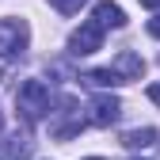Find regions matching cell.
Returning <instances> with one entry per match:
<instances>
[{"label": "cell", "mask_w": 160, "mask_h": 160, "mask_svg": "<svg viewBox=\"0 0 160 160\" xmlns=\"http://www.w3.org/2000/svg\"><path fill=\"white\" fill-rule=\"evenodd\" d=\"M72 111H76L72 99H61V114H72ZM80 130H84V118H69V122H57L53 126V137H57V141H69V137H76Z\"/></svg>", "instance_id": "7"}, {"label": "cell", "mask_w": 160, "mask_h": 160, "mask_svg": "<svg viewBox=\"0 0 160 160\" xmlns=\"http://www.w3.org/2000/svg\"><path fill=\"white\" fill-rule=\"evenodd\" d=\"M92 15H95V23L103 27V31H107V27H126V12L118 8L114 0H99Z\"/></svg>", "instance_id": "6"}, {"label": "cell", "mask_w": 160, "mask_h": 160, "mask_svg": "<svg viewBox=\"0 0 160 160\" xmlns=\"http://www.w3.org/2000/svg\"><path fill=\"white\" fill-rule=\"evenodd\" d=\"M84 80H88V84H95V88H114V84H122V76H118L114 69H92Z\"/></svg>", "instance_id": "9"}, {"label": "cell", "mask_w": 160, "mask_h": 160, "mask_svg": "<svg viewBox=\"0 0 160 160\" xmlns=\"http://www.w3.org/2000/svg\"><path fill=\"white\" fill-rule=\"evenodd\" d=\"M15 107H19V114H23L27 126L42 122L46 111H50V88L42 84V80H23L19 92H15Z\"/></svg>", "instance_id": "1"}, {"label": "cell", "mask_w": 160, "mask_h": 160, "mask_svg": "<svg viewBox=\"0 0 160 160\" xmlns=\"http://www.w3.org/2000/svg\"><path fill=\"white\" fill-rule=\"evenodd\" d=\"M0 130H4V114H0Z\"/></svg>", "instance_id": "15"}, {"label": "cell", "mask_w": 160, "mask_h": 160, "mask_svg": "<svg viewBox=\"0 0 160 160\" xmlns=\"http://www.w3.org/2000/svg\"><path fill=\"white\" fill-rule=\"evenodd\" d=\"M50 4L61 12V15H76L80 8H84V0H50Z\"/></svg>", "instance_id": "11"}, {"label": "cell", "mask_w": 160, "mask_h": 160, "mask_svg": "<svg viewBox=\"0 0 160 160\" xmlns=\"http://www.w3.org/2000/svg\"><path fill=\"white\" fill-rule=\"evenodd\" d=\"M4 152H8V160H27V156H31V137H19V133H15L12 141L4 145Z\"/></svg>", "instance_id": "10"}, {"label": "cell", "mask_w": 160, "mask_h": 160, "mask_svg": "<svg viewBox=\"0 0 160 160\" xmlns=\"http://www.w3.org/2000/svg\"><path fill=\"white\" fill-rule=\"evenodd\" d=\"M122 145H126V149H149V145H156V130H152V126L126 130V133H122Z\"/></svg>", "instance_id": "8"}, {"label": "cell", "mask_w": 160, "mask_h": 160, "mask_svg": "<svg viewBox=\"0 0 160 160\" xmlns=\"http://www.w3.org/2000/svg\"><path fill=\"white\" fill-rule=\"evenodd\" d=\"M88 160H103V156H88Z\"/></svg>", "instance_id": "16"}, {"label": "cell", "mask_w": 160, "mask_h": 160, "mask_svg": "<svg viewBox=\"0 0 160 160\" xmlns=\"http://www.w3.org/2000/svg\"><path fill=\"white\" fill-rule=\"evenodd\" d=\"M149 34H152V38H160V15H152V19H149Z\"/></svg>", "instance_id": "12"}, {"label": "cell", "mask_w": 160, "mask_h": 160, "mask_svg": "<svg viewBox=\"0 0 160 160\" xmlns=\"http://www.w3.org/2000/svg\"><path fill=\"white\" fill-rule=\"evenodd\" d=\"M118 76H122V84L126 80H141V72H145V61H141V53H133V50H122L114 57V65H111Z\"/></svg>", "instance_id": "5"}, {"label": "cell", "mask_w": 160, "mask_h": 160, "mask_svg": "<svg viewBox=\"0 0 160 160\" xmlns=\"http://www.w3.org/2000/svg\"><path fill=\"white\" fill-rule=\"evenodd\" d=\"M133 160H141V156H133Z\"/></svg>", "instance_id": "18"}, {"label": "cell", "mask_w": 160, "mask_h": 160, "mask_svg": "<svg viewBox=\"0 0 160 160\" xmlns=\"http://www.w3.org/2000/svg\"><path fill=\"white\" fill-rule=\"evenodd\" d=\"M88 111H92V114H88L92 126H114L118 118H122V99L103 92V95H95L92 103H88Z\"/></svg>", "instance_id": "4"}, {"label": "cell", "mask_w": 160, "mask_h": 160, "mask_svg": "<svg viewBox=\"0 0 160 160\" xmlns=\"http://www.w3.org/2000/svg\"><path fill=\"white\" fill-rule=\"evenodd\" d=\"M0 72H4V65H0Z\"/></svg>", "instance_id": "17"}, {"label": "cell", "mask_w": 160, "mask_h": 160, "mask_svg": "<svg viewBox=\"0 0 160 160\" xmlns=\"http://www.w3.org/2000/svg\"><path fill=\"white\" fill-rule=\"evenodd\" d=\"M145 8H152V12H160V0H141Z\"/></svg>", "instance_id": "14"}, {"label": "cell", "mask_w": 160, "mask_h": 160, "mask_svg": "<svg viewBox=\"0 0 160 160\" xmlns=\"http://www.w3.org/2000/svg\"><path fill=\"white\" fill-rule=\"evenodd\" d=\"M149 99H152V103L160 107V84H152V88H149Z\"/></svg>", "instance_id": "13"}, {"label": "cell", "mask_w": 160, "mask_h": 160, "mask_svg": "<svg viewBox=\"0 0 160 160\" xmlns=\"http://www.w3.org/2000/svg\"><path fill=\"white\" fill-rule=\"evenodd\" d=\"M99 46H103V27H99L95 19H88L84 27H76V31L69 34V53H72V57H88V53H95Z\"/></svg>", "instance_id": "3"}, {"label": "cell", "mask_w": 160, "mask_h": 160, "mask_svg": "<svg viewBox=\"0 0 160 160\" xmlns=\"http://www.w3.org/2000/svg\"><path fill=\"white\" fill-rule=\"evenodd\" d=\"M27 46H31V27H27V19H19V15L0 19V50H4L8 57H23Z\"/></svg>", "instance_id": "2"}]
</instances>
